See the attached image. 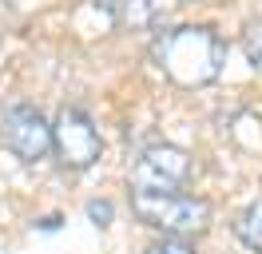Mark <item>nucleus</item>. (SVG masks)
<instances>
[{
	"instance_id": "obj_5",
	"label": "nucleus",
	"mask_w": 262,
	"mask_h": 254,
	"mask_svg": "<svg viewBox=\"0 0 262 254\" xmlns=\"http://www.w3.org/2000/svg\"><path fill=\"white\" fill-rule=\"evenodd\" d=\"M191 179V155L171 143H155L131 167V183L135 190H179Z\"/></svg>"
},
{
	"instance_id": "obj_1",
	"label": "nucleus",
	"mask_w": 262,
	"mask_h": 254,
	"mask_svg": "<svg viewBox=\"0 0 262 254\" xmlns=\"http://www.w3.org/2000/svg\"><path fill=\"white\" fill-rule=\"evenodd\" d=\"M155 60L163 76L179 88H207L223 76L227 64V44L203 24H183L155 40Z\"/></svg>"
},
{
	"instance_id": "obj_7",
	"label": "nucleus",
	"mask_w": 262,
	"mask_h": 254,
	"mask_svg": "<svg viewBox=\"0 0 262 254\" xmlns=\"http://www.w3.org/2000/svg\"><path fill=\"white\" fill-rule=\"evenodd\" d=\"M243 56H246V64H250L254 72H262V20L243 32Z\"/></svg>"
},
{
	"instance_id": "obj_3",
	"label": "nucleus",
	"mask_w": 262,
	"mask_h": 254,
	"mask_svg": "<svg viewBox=\"0 0 262 254\" xmlns=\"http://www.w3.org/2000/svg\"><path fill=\"white\" fill-rule=\"evenodd\" d=\"M52 151L56 159L72 167V171H83V167H92L103 151V143H99V131L96 123L88 119V111L80 108H60L56 115V123H52Z\"/></svg>"
},
{
	"instance_id": "obj_6",
	"label": "nucleus",
	"mask_w": 262,
	"mask_h": 254,
	"mask_svg": "<svg viewBox=\"0 0 262 254\" xmlns=\"http://www.w3.org/2000/svg\"><path fill=\"white\" fill-rule=\"evenodd\" d=\"M234 230L243 238V246H250L254 254H262V199L250 203L243 215H238V226H234Z\"/></svg>"
},
{
	"instance_id": "obj_2",
	"label": "nucleus",
	"mask_w": 262,
	"mask_h": 254,
	"mask_svg": "<svg viewBox=\"0 0 262 254\" xmlns=\"http://www.w3.org/2000/svg\"><path fill=\"white\" fill-rule=\"evenodd\" d=\"M131 210L139 215V222H147L171 238L203 235L211 226V203L195 195H179V190H135Z\"/></svg>"
},
{
	"instance_id": "obj_4",
	"label": "nucleus",
	"mask_w": 262,
	"mask_h": 254,
	"mask_svg": "<svg viewBox=\"0 0 262 254\" xmlns=\"http://www.w3.org/2000/svg\"><path fill=\"white\" fill-rule=\"evenodd\" d=\"M0 139L24 163H36L52 151V123L32 108V103H16L0 115Z\"/></svg>"
},
{
	"instance_id": "obj_9",
	"label": "nucleus",
	"mask_w": 262,
	"mask_h": 254,
	"mask_svg": "<svg viewBox=\"0 0 262 254\" xmlns=\"http://www.w3.org/2000/svg\"><path fill=\"white\" fill-rule=\"evenodd\" d=\"M88 215H92L99 226H107V222H112V206H107V203H92V206H88Z\"/></svg>"
},
{
	"instance_id": "obj_8",
	"label": "nucleus",
	"mask_w": 262,
	"mask_h": 254,
	"mask_svg": "<svg viewBox=\"0 0 262 254\" xmlns=\"http://www.w3.org/2000/svg\"><path fill=\"white\" fill-rule=\"evenodd\" d=\"M147 254H195V246H187L183 238H163V242L147 246Z\"/></svg>"
}]
</instances>
